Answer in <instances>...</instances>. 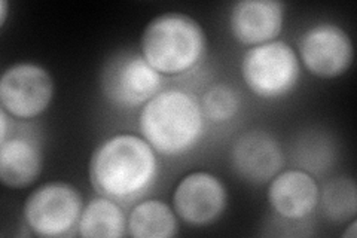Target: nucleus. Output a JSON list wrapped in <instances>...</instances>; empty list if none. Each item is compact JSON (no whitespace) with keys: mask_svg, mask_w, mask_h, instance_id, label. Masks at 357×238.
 <instances>
[{"mask_svg":"<svg viewBox=\"0 0 357 238\" xmlns=\"http://www.w3.org/2000/svg\"><path fill=\"white\" fill-rule=\"evenodd\" d=\"M323 213L331 221L342 222L354 219L357 209L356 185L351 179H335L323 189L321 194Z\"/></svg>","mask_w":357,"mask_h":238,"instance_id":"dca6fc26","label":"nucleus"},{"mask_svg":"<svg viewBox=\"0 0 357 238\" xmlns=\"http://www.w3.org/2000/svg\"><path fill=\"white\" fill-rule=\"evenodd\" d=\"M206 31L182 13H167L149 21L142 35V55L161 75H181L203 60Z\"/></svg>","mask_w":357,"mask_h":238,"instance_id":"7ed1b4c3","label":"nucleus"},{"mask_svg":"<svg viewBox=\"0 0 357 238\" xmlns=\"http://www.w3.org/2000/svg\"><path fill=\"white\" fill-rule=\"evenodd\" d=\"M127 218L112 198L102 197L89 201L77 222V231L85 238H119L126 235Z\"/></svg>","mask_w":357,"mask_h":238,"instance_id":"4468645a","label":"nucleus"},{"mask_svg":"<svg viewBox=\"0 0 357 238\" xmlns=\"http://www.w3.org/2000/svg\"><path fill=\"white\" fill-rule=\"evenodd\" d=\"M102 89L112 105L121 109L144 106L161 89V73L142 54L121 51L106 63Z\"/></svg>","mask_w":357,"mask_h":238,"instance_id":"423d86ee","label":"nucleus"},{"mask_svg":"<svg viewBox=\"0 0 357 238\" xmlns=\"http://www.w3.org/2000/svg\"><path fill=\"white\" fill-rule=\"evenodd\" d=\"M42 168V151L35 142L13 137L0 143V179L5 186L27 188L36 182Z\"/></svg>","mask_w":357,"mask_h":238,"instance_id":"ddd939ff","label":"nucleus"},{"mask_svg":"<svg viewBox=\"0 0 357 238\" xmlns=\"http://www.w3.org/2000/svg\"><path fill=\"white\" fill-rule=\"evenodd\" d=\"M139 128L155 152L177 156L194 149L199 142L204 133V115L192 94L167 89L142 107Z\"/></svg>","mask_w":357,"mask_h":238,"instance_id":"f03ea898","label":"nucleus"},{"mask_svg":"<svg viewBox=\"0 0 357 238\" xmlns=\"http://www.w3.org/2000/svg\"><path fill=\"white\" fill-rule=\"evenodd\" d=\"M240 109V96L236 89L225 84L210 87L201 100V110L204 118L213 122H228L237 115Z\"/></svg>","mask_w":357,"mask_h":238,"instance_id":"f3484780","label":"nucleus"},{"mask_svg":"<svg viewBox=\"0 0 357 238\" xmlns=\"http://www.w3.org/2000/svg\"><path fill=\"white\" fill-rule=\"evenodd\" d=\"M320 189L316 179L303 170H287L270 180L268 202L287 221H301L316 210Z\"/></svg>","mask_w":357,"mask_h":238,"instance_id":"f8f14e48","label":"nucleus"},{"mask_svg":"<svg viewBox=\"0 0 357 238\" xmlns=\"http://www.w3.org/2000/svg\"><path fill=\"white\" fill-rule=\"evenodd\" d=\"M127 228L134 238H172L177 232L176 211L160 200L143 201L131 210Z\"/></svg>","mask_w":357,"mask_h":238,"instance_id":"2eb2a0df","label":"nucleus"},{"mask_svg":"<svg viewBox=\"0 0 357 238\" xmlns=\"http://www.w3.org/2000/svg\"><path fill=\"white\" fill-rule=\"evenodd\" d=\"M301 73L295 50L283 40H273L245 51L241 76L250 91L265 100L287 96L296 87Z\"/></svg>","mask_w":357,"mask_h":238,"instance_id":"20e7f679","label":"nucleus"},{"mask_svg":"<svg viewBox=\"0 0 357 238\" xmlns=\"http://www.w3.org/2000/svg\"><path fill=\"white\" fill-rule=\"evenodd\" d=\"M89 182L102 197L127 200L146 191L158 174L153 147L134 134L112 135L89 158Z\"/></svg>","mask_w":357,"mask_h":238,"instance_id":"f257e3e1","label":"nucleus"},{"mask_svg":"<svg viewBox=\"0 0 357 238\" xmlns=\"http://www.w3.org/2000/svg\"><path fill=\"white\" fill-rule=\"evenodd\" d=\"M354 59L349 33L332 22L310 27L299 40V60L317 77L333 79L350 69Z\"/></svg>","mask_w":357,"mask_h":238,"instance_id":"6e6552de","label":"nucleus"},{"mask_svg":"<svg viewBox=\"0 0 357 238\" xmlns=\"http://www.w3.org/2000/svg\"><path fill=\"white\" fill-rule=\"evenodd\" d=\"M342 237H345V238H356L357 237V222H356V219H351V223L349 225V228L344 231Z\"/></svg>","mask_w":357,"mask_h":238,"instance_id":"aec40b11","label":"nucleus"},{"mask_svg":"<svg viewBox=\"0 0 357 238\" xmlns=\"http://www.w3.org/2000/svg\"><path fill=\"white\" fill-rule=\"evenodd\" d=\"M8 139V112L2 109L0 112V143Z\"/></svg>","mask_w":357,"mask_h":238,"instance_id":"a211bd4d","label":"nucleus"},{"mask_svg":"<svg viewBox=\"0 0 357 238\" xmlns=\"http://www.w3.org/2000/svg\"><path fill=\"white\" fill-rule=\"evenodd\" d=\"M227 202L225 185L208 172H194L185 176L173 194L176 214L194 226L213 223L225 210Z\"/></svg>","mask_w":357,"mask_h":238,"instance_id":"1a4fd4ad","label":"nucleus"},{"mask_svg":"<svg viewBox=\"0 0 357 238\" xmlns=\"http://www.w3.org/2000/svg\"><path fill=\"white\" fill-rule=\"evenodd\" d=\"M284 21V5L277 0H241L234 3L229 29L240 43L258 47L275 40Z\"/></svg>","mask_w":357,"mask_h":238,"instance_id":"9b49d317","label":"nucleus"},{"mask_svg":"<svg viewBox=\"0 0 357 238\" xmlns=\"http://www.w3.org/2000/svg\"><path fill=\"white\" fill-rule=\"evenodd\" d=\"M8 14H9V3L6 0H2V2H0V26L2 27L6 24Z\"/></svg>","mask_w":357,"mask_h":238,"instance_id":"6ab92c4d","label":"nucleus"},{"mask_svg":"<svg viewBox=\"0 0 357 238\" xmlns=\"http://www.w3.org/2000/svg\"><path fill=\"white\" fill-rule=\"evenodd\" d=\"M232 165L240 177L252 184H266L283 167V152L278 142L266 131H248L232 146Z\"/></svg>","mask_w":357,"mask_h":238,"instance_id":"9d476101","label":"nucleus"},{"mask_svg":"<svg viewBox=\"0 0 357 238\" xmlns=\"http://www.w3.org/2000/svg\"><path fill=\"white\" fill-rule=\"evenodd\" d=\"M52 97V76L39 64L17 63L0 79V105L10 117L36 118L50 107Z\"/></svg>","mask_w":357,"mask_h":238,"instance_id":"0eeeda50","label":"nucleus"},{"mask_svg":"<svg viewBox=\"0 0 357 238\" xmlns=\"http://www.w3.org/2000/svg\"><path fill=\"white\" fill-rule=\"evenodd\" d=\"M84 210L82 197L66 182H50L36 188L24 204V219L33 234L55 238L70 232Z\"/></svg>","mask_w":357,"mask_h":238,"instance_id":"39448f33","label":"nucleus"}]
</instances>
